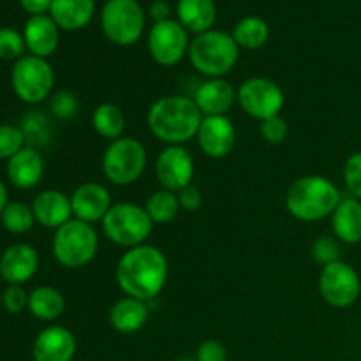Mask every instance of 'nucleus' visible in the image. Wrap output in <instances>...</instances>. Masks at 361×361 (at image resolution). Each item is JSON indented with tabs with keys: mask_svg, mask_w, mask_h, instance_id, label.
<instances>
[{
	"mask_svg": "<svg viewBox=\"0 0 361 361\" xmlns=\"http://www.w3.org/2000/svg\"><path fill=\"white\" fill-rule=\"evenodd\" d=\"M168 259L159 247L143 245L127 249L116 263V282L126 296L150 302L157 298L168 282Z\"/></svg>",
	"mask_w": 361,
	"mask_h": 361,
	"instance_id": "obj_1",
	"label": "nucleus"
},
{
	"mask_svg": "<svg viewBox=\"0 0 361 361\" xmlns=\"http://www.w3.org/2000/svg\"><path fill=\"white\" fill-rule=\"evenodd\" d=\"M203 113L192 97L166 95L157 99L147 113V126L166 145H185L197 136Z\"/></svg>",
	"mask_w": 361,
	"mask_h": 361,
	"instance_id": "obj_2",
	"label": "nucleus"
},
{
	"mask_svg": "<svg viewBox=\"0 0 361 361\" xmlns=\"http://www.w3.org/2000/svg\"><path fill=\"white\" fill-rule=\"evenodd\" d=\"M342 201L341 190L330 178L307 175L296 180L286 194V208L295 219L316 222L331 217Z\"/></svg>",
	"mask_w": 361,
	"mask_h": 361,
	"instance_id": "obj_3",
	"label": "nucleus"
},
{
	"mask_svg": "<svg viewBox=\"0 0 361 361\" xmlns=\"http://www.w3.org/2000/svg\"><path fill=\"white\" fill-rule=\"evenodd\" d=\"M187 55L197 73L207 78H222L238 62L240 48L231 34L208 30L190 41Z\"/></svg>",
	"mask_w": 361,
	"mask_h": 361,
	"instance_id": "obj_4",
	"label": "nucleus"
},
{
	"mask_svg": "<svg viewBox=\"0 0 361 361\" xmlns=\"http://www.w3.org/2000/svg\"><path fill=\"white\" fill-rule=\"evenodd\" d=\"M51 250L62 267L71 270L87 267L99 252L97 231L88 222L71 219L69 222L55 229Z\"/></svg>",
	"mask_w": 361,
	"mask_h": 361,
	"instance_id": "obj_5",
	"label": "nucleus"
},
{
	"mask_svg": "<svg viewBox=\"0 0 361 361\" xmlns=\"http://www.w3.org/2000/svg\"><path fill=\"white\" fill-rule=\"evenodd\" d=\"M101 226L106 238L123 249L147 243L154 229V222L148 217L145 207L136 203L113 204Z\"/></svg>",
	"mask_w": 361,
	"mask_h": 361,
	"instance_id": "obj_6",
	"label": "nucleus"
},
{
	"mask_svg": "<svg viewBox=\"0 0 361 361\" xmlns=\"http://www.w3.org/2000/svg\"><path fill=\"white\" fill-rule=\"evenodd\" d=\"M147 148L136 137L111 141L102 154V173L113 185L126 187L141 178L147 169Z\"/></svg>",
	"mask_w": 361,
	"mask_h": 361,
	"instance_id": "obj_7",
	"label": "nucleus"
},
{
	"mask_svg": "<svg viewBox=\"0 0 361 361\" xmlns=\"http://www.w3.org/2000/svg\"><path fill=\"white\" fill-rule=\"evenodd\" d=\"M11 85L20 101L27 104H39L51 97L55 87V71L46 59L25 55L14 62Z\"/></svg>",
	"mask_w": 361,
	"mask_h": 361,
	"instance_id": "obj_8",
	"label": "nucleus"
},
{
	"mask_svg": "<svg viewBox=\"0 0 361 361\" xmlns=\"http://www.w3.org/2000/svg\"><path fill=\"white\" fill-rule=\"evenodd\" d=\"M102 30L116 46H133L145 30V13L136 0H108L101 13Z\"/></svg>",
	"mask_w": 361,
	"mask_h": 361,
	"instance_id": "obj_9",
	"label": "nucleus"
},
{
	"mask_svg": "<svg viewBox=\"0 0 361 361\" xmlns=\"http://www.w3.org/2000/svg\"><path fill=\"white\" fill-rule=\"evenodd\" d=\"M236 101L247 115L263 122L271 116L281 115L286 97L282 88L274 80L256 76L249 78L240 85L236 92Z\"/></svg>",
	"mask_w": 361,
	"mask_h": 361,
	"instance_id": "obj_10",
	"label": "nucleus"
},
{
	"mask_svg": "<svg viewBox=\"0 0 361 361\" xmlns=\"http://www.w3.org/2000/svg\"><path fill=\"white\" fill-rule=\"evenodd\" d=\"M321 296L335 309H348L355 305L361 295V279L358 271L344 261L323 267L317 281Z\"/></svg>",
	"mask_w": 361,
	"mask_h": 361,
	"instance_id": "obj_11",
	"label": "nucleus"
},
{
	"mask_svg": "<svg viewBox=\"0 0 361 361\" xmlns=\"http://www.w3.org/2000/svg\"><path fill=\"white\" fill-rule=\"evenodd\" d=\"M189 35L175 20L155 23L148 34V51L159 66L171 67L189 53Z\"/></svg>",
	"mask_w": 361,
	"mask_h": 361,
	"instance_id": "obj_12",
	"label": "nucleus"
},
{
	"mask_svg": "<svg viewBox=\"0 0 361 361\" xmlns=\"http://www.w3.org/2000/svg\"><path fill=\"white\" fill-rule=\"evenodd\" d=\"M194 171V159L183 145H168L155 161V175L162 189L176 194L192 185Z\"/></svg>",
	"mask_w": 361,
	"mask_h": 361,
	"instance_id": "obj_13",
	"label": "nucleus"
},
{
	"mask_svg": "<svg viewBox=\"0 0 361 361\" xmlns=\"http://www.w3.org/2000/svg\"><path fill=\"white\" fill-rule=\"evenodd\" d=\"M196 140L207 157L224 159L235 148L236 129L226 115L203 116Z\"/></svg>",
	"mask_w": 361,
	"mask_h": 361,
	"instance_id": "obj_14",
	"label": "nucleus"
},
{
	"mask_svg": "<svg viewBox=\"0 0 361 361\" xmlns=\"http://www.w3.org/2000/svg\"><path fill=\"white\" fill-rule=\"evenodd\" d=\"M71 207H73L74 219L78 221L88 222V224H94L97 221L102 222L109 208L113 207L111 194L102 183L85 182L71 194Z\"/></svg>",
	"mask_w": 361,
	"mask_h": 361,
	"instance_id": "obj_15",
	"label": "nucleus"
},
{
	"mask_svg": "<svg viewBox=\"0 0 361 361\" xmlns=\"http://www.w3.org/2000/svg\"><path fill=\"white\" fill-rule=\"evenodd\" d=\"M39 270V254L28 243H14L0 256V277L9 286H23Z\"/></svg>",
	"mask_w": 361,
	"mask_h": 361,
	"instance_id": "obj_16",
	"label": "nucleus"
},
{
	"mask_svg": "<svg viewBox=\"0 0 361 361\" xmlns=\"http://www.w3.org/2000/svg\"><path fill=\"white\" fill-rule=\"evenodd\" d=\"M76 348L73 331L60 324H53L35 337L32 356L34 361H73Z\"/></svg>",
	"mask_w": 361,
	"mask_h": 361,
	"instance_id": "obj_17",
	"label": "nucleus"
},
{
	"mask_svg": "<svg viewBox=\"0 0 361 361\" xmlns=\"http://www.w3.org/2000/svg\"><path fill=\"white\" fill-rule=\"evenodd\" d=\"M192 99L203 116H221L235 104L236 90L224 78H208L196 88Z\"/></svg>",
	"mask_w": 361,
	"mask_h": 361,
	"instance_id": "obj_18",
	"label": "nucleus"
},
{
	"mask_svg": "<svg viewBox=\"0 0 361 361\" xmlns=\"http://www.w3.org/2000/svg\"><path fill=\"white\" fill-rule=\"evenodd\" d=\"M32 210H34L35 222L49 229H59L74 217L71 196L56 189L39 192L32 203Z\"/></svg>",
	"mask_w": 361,
	"mask_h": 361,
	"instance_id": "obj_19",
	"label": "nucleus"
},
{
	"mask_svg": "<svg viewBox=\"0 0 361 361\" xmlns=\"http://www.w3.org/2000/svg\"><path fill=\"white\" fill-rule=\"evenodd\" d=\"M60 28L51 16H32L25 23L23 37L30 55L48 59L56 51L60 42Z\"/></svg>",
	"mask_w": 361,
	"mask_h": 361,
	"instance_id": "obj_20",
	"label": "nucleus"
},
{
	"mask_svg": "<svg viewBox=\"0 0 361 361\" xmlns=\"http://www.w3.org/2000/svg\"><path fill=\"white\" fill-rule=\"evenodd\" d=\"M44 175V159L34 147H25L7 161V178L16 189H34Z\"/></svg>",
	"mask_w": 361,
	"mask_h": 361,
	"instance_id": "obj_21",
	"label": "nucleus"
},
{
	"mask_svg": "<svg viewBox=\"0 0 361 361\" xmlns=\"http://www.w3.org/2000/svg\"><path fill=\"white\" fill-rule=\"evenodd\" d=\"M150 309L143 300L123 296L109 310V323L118 334H136L147 324Z\"/></svg>",
	"mask_w": 361,
	"mask_h": 361,
	"instance_id": "obj_22",
	"label": "nucleus"
},
{
	"mask_svg": "<svg viewBox=\"0 0 361 361\" xmlns=\"http://www.w3.org/2000/svg\"><path fill=\"white\" fill-rule=\"evenodd\" d=\"M331 229L338 242L355 243L361 242V201L356 197H344L331 214Z\"/></svg>",
	"mask_w": 361,
	"mask_h": 361,
	"instance_id": "obj_23",
	"label": "nucleus"
},
{
	"mask_svg": "<svg viewBox=\"0 0 361 361\" xmlns=\"http://www.w3.org/2000/svg\"><path fill=\"white\" fill-rule=\"evenodd\" d=\"M94 11V0H53L49 13L62 30H80L90 23Z\"/></svg>",
	"mask_w": 361,
	"mask_h": 361,
	"instance_id": "obj_24",
	"label": "nucleus"
},
{
	"mask_svg": "<svg viewBox=\"0 0 361 361\" xmlns=\"http://www.w3.org/2000/svg\"><path fill=\"white\" fill-rule=\"evenodd\" d=\"M176 14H178V23L187 32H194L197 35L212 30L217 9L214 0H178Z\"/></svg>",
	"mask_w": 361,
	"mask_h": 361,
	"instance_id": "obj_25",
	"label": "nucleus"
},
{
	"mask_svg": "<svg viewBox=\"0 0 361 361\" xmlns=\"http://www.w3.org/2000/svg\"><path fill=\"white\" fill-rule=\"evenodd\" d=\"M28 310L41 321H55L66 310V300L59 289L51 286H41L28 293Z\"/></svg>",
	"mask_w": 361,
	"mask_h": 361,
	"instance_id": "obj_26",
	"label": "nucleus"
},
{
	"mask_svg": "<svg viewBox=\"0 0 361 361\" xmlns=\"http://www.w3.org/2000/svg\"><path fill=\"white\" fill-rule=\"evenodd\" d=\"M92 127L99 136L111 143V141L123 137L126 115L120 106L113 104V102H102L92 113Z\"/></svg>",
	"mask_w": 361,
	"mask_h": 361,
	"instance_id": "obj_27",
	"label": "nucleus"
},
{
	"mask_svg": "<svg viewBox=\"0 0 361 361\" xmlns=\"http://www.w3.org/2000/svg\"><path fill=\"white\" fill-rule=\"evenodd\" d=\"M231 35L238 48L259 49L261 46L267 44L268 37H270V28L263 18L245 16L235 25Z\"/></svg>",
	"mask_w": 361,
	"mask_h": 361,
	"instance_id": "obj_28",
	"label": "nucleus"
},
{
	"mask_svg": "<svg viewBox=\"0 0 361 361\" xmlns=\"http://www.w3.org/2000/svg\"><path fill=\"white\" fill-rule=\"evenodd\" d=\"M145 210H147L148 217L152 219L154 224H169L178 217L182 207H180L178 194L161 189L150 194V197L145 203Z\"/></svg>",
	"mask_w": 361,
	"mask_h": 361,
	"instance_id": "obj_29",
	"label": "nucleus"
},
{
	"mask_svg": "<svg viewBox=\"0 0 361 361\" xmlns=\"http://www.w3.org/2000/svg\"><path fill=\"white\" fill-rule=\"evenodd\" d=\"M2 226L13 235H25L30 231L35 224L34 210L32 204L21 203V201H13L4 208L2 215H0Z\"/></svg>",
	"mask_w": 361,
	"mask_h": 361,
	"instance_id": "obj_30",
	"label": "nucleus"
},
{
	"mask_svg": "<svg viewBox=\"0 0 361 361\" xmlns=\"http://www.w3.org/2000/svg\"><path fill=\"white\" fill-rule=\"evenodd\" d=\"M25 134L21 127L11 123H0V159L9 161L21 148H25Z\"/></svg>",
	"mask_w": 361,
	"mask_h": 361,
	"instance_id": "obj_31",
	"label": "nucleus"
},
{
	"mask_svg": "<svg viewBox=\"0 0 361 361\" xmlns=\"http://www.w3.org/2000/svg\"><path fill=\"white\" fill-rule=\"evenodd\" d=\"M25 44L23 34L9 27L0 28V60H20L25 56Z\"/></svg>",
	"mask_w": 361,
	"mask_h": 361,
	"instance_id": "obj_32",
	"label": "nucleus"
},
{
	"mask_svg": "<svg viewBox=\"0 0 361 361\" xmlns=\"http://www.w3.org/2000/svg\"><path fill=\"white\" fill-rule=\"evenodd\" d=\"M312 257L321 267H326V264L335 263V261H341V245H338V240L328 235L319 236L312 243Z\"/></svg>",
	"mask_w": 361,
	"mask_h": 361,
	"instance_id": "obj_33",
	"label": "nucleus"
},
{
	"mask_svg": "<svg viewBox=\"0 0 361 361\" xmlns=\"http://www.w3.org/2000/svg\"><path fill=\"white\" fill-rule=\"evenodd\" d=\"M49 108H51V113L56 118L69 120L73 118V116H76L78 109H80V101H78V97L73 92L60 90L51 95Z\"/></svg>",
	"mask_w": 361,
	"mask_h": 361,
	"instance_id": "obj_34",
	"label": "nucleus"
},
{
	"mask_svg": "<svg viewBox=\"0 0 361 361\" xmlns=\"http://www.w3.org/2000/svg\"><path fill=\"white\" fill-rule=\"evenodd\" d=\"M21 130L25 134V140L32 143H44L49 140V122L44 115H39V113L25 116Z\"/></svg>",
	"mask_w": 361,
	"mask_h": 361,
	"instance_id": "obj_35",
	"label": "nucleus"
},
{
	"mask_svg": "<svg viewBox=\"0 0 361 361\" xmlns=\"http://www.w3.org/2000/svg\"><path fill=\"white\" fill-rule=\"evenodd\" d=\"M259 133H261V137H263L267 143L281 145L284 143L286 137H288L289 127H288V122L279 115V116H271V118L268 120H263L259 126Z\"/></svg>",
	"mask_w": 361,
	"mask_h": 361,
	"instance_id": "obj_36",
	"label": "nucleus"
},
{
	"mask_svg": "<svg viewBox=\"0 0 361 361\" xmlns=\"http://www.w3.org/2000/svg\"><path fill=\"white\" fill-rule=\"evenodd\" d=\"M344 182L353 197L361 201V152H356L344 164Z\"/></svg>",
	"mask_w": 361,
	"mask_h": 361,
	"instance_id": "obj_37",
	"label": "nucleus"
},
{
	"mask_svg": "<svg viewBox=\"0 0 361 361\" xmlns=\"http://www.w3.org/2000/svg\"><path fill=\"white\" fill-rule=\"evenodd\" d=\"M2 305L9 314H21L28 309V293L23 286H7L2 293Z\"/></svg>",
	"mask_w": 361,
	"mask_h": 361,
	"instance_id": "obj_38",
	"label": "nucleus"
},
{
	"mask_svg": "<svg viewBox=\"0 0 361 361\" xmlns=\"http://www.w3.org/2000/svg\"><path fill=\"white\" fill-rule=\"evenodd\" d=\"M196 361H228V351L224 344L215 338H207L196 351Z\"/></svg>",
	"mask_w": 361,
	"mask_h": 361,
	"instance_id": "obj_39",
	"label": "nucleus"
},
{
	"mask_svg": "<svg viewBox=\"0 0 361 361\" xmlns=\"http://www.w3.org/2000/svg\"><path fill=\"white\" fill-rule=\"evenodd\" d=\"M178 200H180V207H182V210L196 212L200 210L201 204H203V194H201V190L197 189V187L189 185L183 190H180Z\"/></svg>",
	"mask_w": 361,
	"mask_h": 361,
	"instance_id": "obj_40",
	"label": "nucleus"
},
{
	"mask_svg": "<svg viewBox=\"0 0 361 361\" xmlns=\"http://www.w3.org/2000/svg\"><path fill=\"white\" fill-rule=\"evenodd\" d=\"M20 2L21 7L28 14H32V16H42V14L51 9L53 0H20Z\"/></svg>",
	"mask_w": 361,
	"mask_h": 361,
	"instance_id": "obj_41",
	"label": "nucleus"
},
{
	"mask_svg": "<svg viewBox=\"0 0 361 361\" xmlns=\"http://www.w3.org/2000/svg\"><path fill=\"white\" fill-rule=\"evenodd\" d=\"M150 14L155 20V23H161V21L169 20V6L164 0H155L150 7Z\"/></svg>",
	"mask_w": 361,
	"mask_h": 361,
	"instance_id": "obj_42",
	"label": "nucleus"
},
{
	"mask_svg": "<svg viewBox=\"0 0 361 361\" xmlns=\"http://www.w3.org/2000/svg\"><path fill=\"white\" fill-rule=\"evenodd\" d=\"M7 204H9V196H7V187H6V183H4L2 180H0V215H2L4 208H6Z\"/></svg>",
	"mask_w": 361,
	"mask_h": 361,
	"instance_id": "obj_43",
	"label": "nucleus"
},
{
	"mask_svg": "<svg viewBox=\"0 0 361 361\" xmlns=\"http://www.w3.org/2000/svg\"><path fill=\"white\" fill-rule=\"evenodd\" d=\"M175 361H196V358H178V360H175Z\"/></svg>",
	"mask_w": 361,
	"mask_h": 361,
	"instance_id": "obj_44",
	"label": "nucleus"
},
{
	"mask_svg": "<svg viewBox=\"0 0 361 361\" xmlns=\"http://www.w3.org/2000/svg\"><path fill=\"white\" fill-rule=\"evenodd\" d=\"M0 300H2V293H0Z\"/></svg>",
	"mask_w": 361,
	"mask_h": 361,
	"instance_id": "obj_45",
	"label": "nucleus"
}]
</instances>
